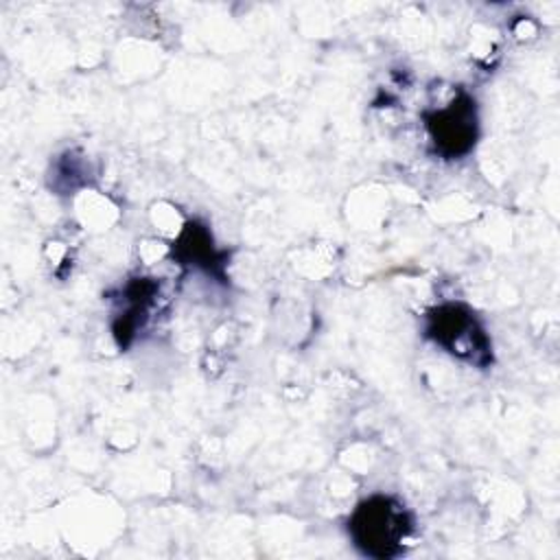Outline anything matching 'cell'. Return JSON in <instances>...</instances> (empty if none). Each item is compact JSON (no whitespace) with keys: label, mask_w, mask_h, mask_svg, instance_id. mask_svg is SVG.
<instances>
[{"label":"cell","mask_w":560,"mask_h":560,"mask_svg":"<svg viewBox=\"0 0 560 560\" xmlns=\"http://www.w3.org/2000/svg\"><path fill=\"white\" fill-rule=\"evenodd\" d=\"M352 532L368 553L387 556L405 538V512L389 499H372L357 510Z\"/></svg>","instance_id":"obj_1"},{"label":"cell","mask_w":560,"mask_h":560,"mask_svg":"<svg viewBox=\"0 0 560 560\" xmlns=\"http://www.w3.org/2000/svg\"><path fill=\"white\" fill-rule=\"evenodd\" d=\"M438 120L435 122V142L448 147L451 153H459L464 151L472 136H475V116H472V109L466 105H451L448 109L440 112L438 114Z\"/></svg>","instance_id":"obj_2"}]
</instances>
